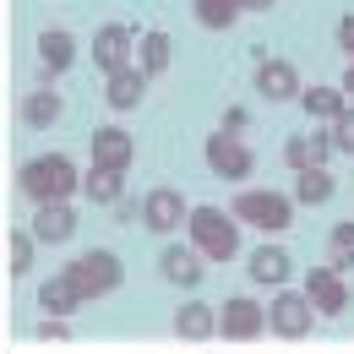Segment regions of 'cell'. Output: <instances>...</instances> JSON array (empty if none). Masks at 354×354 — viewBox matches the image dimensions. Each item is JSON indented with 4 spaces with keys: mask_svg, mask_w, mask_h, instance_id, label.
<instances>
[{
    "mask_svg": "<svg viewBox=\"0 0 354 354\" xmlns=\"http://www.w3.org/2000/svg\"><path fill=\"white\" fill-rule=\"evenodd\" d=\"M17 185H22V196H28L33 207H44V202H71L77 185H82V175H77V164H71L66 153H44V158H28V164H22Z\"/></svg>",
    "mask_w": 354,
    "mask_h": 354,
    "instance_id": "cell-1",
    "label": "cell"
},
{
    "mask_svg": "<svg viewBox=\"0 0 354 354\" xmlns=\"http://www.w3.org/2000/svg\"><path fill=\"white\" fill-rule=\"evenodd\" d=\"M191 251L202 257V262H229V257H240V223L229 218L223 207H191Z\"/></svg>",
    "mask_w": 354,
    "mask_h": 354,
    "instance_id": "cell-2",
    "label": "cell"
},
{
    "mask_svg": "<svg viewBox=\"0 0 354 354\" xmlns=\"http://www.w3.org/2000/svg\"><path fill=\"white\" fill-rule=\"evenodd\" d=\"M60 278L77 289V300L88 306V300H104V295H115L120 289V278H126V267H120V257L115 251H82L77 262L60 267Z\"/></svg>",
    "mask_w": 354,
    "mask_h": 354,
    "instance_id": "cell-3",
    "label": "cell"
},
{
    "mask_svg": "<svg viewBox=\"0 0 354 354\" xmlns=\"http://www.w3.org/2000/svg\"><path fill=\"white\" fill-rule=\"evenodd\" d=\"M229 218L234 223H251V229H262V234H278V229H289L295 223V202L283 196V191H240L234 196V207H229Z\"/></svg>",
    "mask_w": 354,
    "mask_h": 354,
    "instance_id": "cell-4",
    "label": "cell"
},
{
    "mask_svg": "<svg viewBox=\"0 0 354 354\" xmlns=\"http://www.w3.org/2000/svg\"><path fill=\"white\" fill-rule=\"evenodd\" d=\"M185 218H191V202L180 196L175 185L147 191V202H142V229H153V234H175V229H185Z\"/></svg>",
    "mask_w": 354,
    "mask_h": 354,
    "instance_id": "cell-5",
    "label": "cell"
},
{
    "mask_svg": "<svg viewBox=\"0 0 354 354\" xmlns=\"http://www.w3.org/2000/svg\"><path fill=\"white\" fill-rule=\"evenodd\" d=\"M207 164H213L218 180H251V169H257L251 147H245L234 131H213L207 136Z\"/></svg>",
    "mask_w": 354,
    "mask_h": 354,
    "instance_id": "cell-6",
    "label": "cell"
},
{
    "mask_svg": "<svg viewBox=\"0 0 354 354\" xmlns=\"http://www.w3.org/2000/svg\"><path fill=\"white\" fill-rule=\"evenodd\" d=\"M300 295H306V306L316 310V316H344V310H349V283H344L333 267H310Z\"/></svg>",
    "mask_w": 354,
    "mask_h": 354,
    "instance_id": "cell-7",
    "label": "cell"
},
{
    "mask_svg": "<svg viewBox=\"0 0 354 354\" xmlns=\"http://www.w3.org/2000/svg\"><path fill=\"white\" fill-rule=\"evenodd\" d=\"M267 327L278 333V338H306L310 327H316V310L306 306V295H295V289H283L272 306H267Z\"/></svg>",
    "mask_w": 354,
    "mask_h": 354,
    "instance_id": "cell-8",
    "label": "cell"
},
{
    "mask_svg": "<svg viewBox=\"0 0 354 354\" xmlns=\"http://www.w3.org/2000/svg\"><path fill=\"white\" fill-rule=\"evenodd\" d=\"M131 49H136V33L126 22H104L98 33H93V66H104V71H120V66H131Z\"/></svg>",
    "mask_w": 354,
    "mask_h": 354,
    "instance_id": "cell-9",
    "label": "cell"
},
{
    "mask_svg": "<svg viewBox=\"0 0 354 354\" xmlns=\"http://www.w3.org/2000/svg\"><path fill=\"white\" fill-rule=\"evenodd\" d=\"M213 316H218V333H223V338H257V333L267 327V310L257 306L251 295H234V300H223Z\"/></svg>",
    "mask_w": 354,
    "mask_h": 354,
    "instance_id": "cell-10",
    "label": "cell"
},
{
    "mask_svg": "<svg viewBox=\"0 0 354 354\" xmlns=\"http://www.w3.org/2000/svg\"><path fill=\"white\" fill-rule=\"evenodd\" d=\"M136 158L131 136L120 131V126H104V131H93V169H115V175H126Z\"/></svg>",
    "mask_w": 354,
    "mask_h": 354,
    "instance_id": "cell-11",
    "label": "cell"
},
{
    "mask_svg": "<svg viewBox=\"0 0 354 354\" xmlns=\"http://www.w3.org/2000/svg\"><path fill=\"white\" fill-rule=\"evenodd\" d=\"M257 93L272 104H289V98H300V71L289 60H257Z\"/></svg>",
    "mask_w": 354,
    "mask_h": 354,
    "instance_id": "cell-12",
    "label": "cell"
},
{
    "mask_svg": "<svg viewBox=\"0 0 354 354\" xmlns=\"http://www.w3.org/2000/svg\"><path fill=\"white\" fill-rule=\"evenodd\" d=\"M28 234L44 240V245L71 240V234H77V207H71V202H44V207L33 213V229H28Z\"/></svg>",
    "mask_w": 354,
    "mask_h": 354,
    "instance_id": "cell-13",
    "label": "cell"
},
{
    "mask_svg": "<svg viewBox=\"0 0 354 354\" xmlns=\"http://www.w3.org/2000/svg\"><path fill=\"white\" fill-rule=\"evenodd\" d=\"M283 158H289V169H327L333 142H327V131H300L283 142Z\"/></svg>",
    "mask_w": 354,
    "mask_h": 354,
    "instance_id": "cell-14",
    "label": "cell"
},
{
    "mask_svg": "<svg viewBox=\"0 0 354 354\" xmlns=\"http://www.w3.org/2000/svg\"><path fill=\"white\" fill-rule=\"evenodd\" d=\"M158 272L169 278V283H180V289H196L202 283V257L191 251V245H164V257H158Z\"/></svg>",
    "mask_w": 354,
    "mask_h": 354,
    "instance_id": "cell-15",
    "label": "cell"
},
{
    "mask_svg": "<svg viewBox=\"0 0 354 354\" xmlns=\"http://www.w3.org/2000/svg\"><path fill=\"white\" fill-rule=\"evenodd\" d=\"M245 272L257 278V283H289V272H295V262H289V251L283 245H257L251 251V262H245Z\"/></svg>",
    "mask_w": 354,
    "mask_h": 354,
    "instance_id": "cell-16",
    "label": "cell"
},
{
    "mask_svg": "<svg viewBox=\"0 0 354 354\" xmlns=\"http://www.w3.org/2000/svg\"><path fill=\"white\" fill-rule=\"evenodd\" d=\"M104 98H109V109H136V104L147 98V77H142L136 66H120V71H109Z\"/></svg>",
    "mask_w": 354,
    "mask_h": 354,
    "instance_id": "cell-17",
    "label": "cell"
},
{
    "mask_svg": "<svg viewBox=\"0 0 354 354\" xmlns=\"http://www.w3.org/2000/svg\"><path fill=\"white\" fill-rule=\"evenodd\" d=\"M71 60H77V39H71L66 28H44V33H39V66L55 77V71H66Z\"/></svg>",
    "mask_w": 354,
    "mask_h": 354,
    "instance_id": "cell-18",
    "label": "cell"
},
{
    "mask_svg": "<svg viewBox=\"0 0 354 354\" xmlns=\"http://www.w3.org/2000/svg\"><path fill=\"white\" fill-rule=\"evenodd\" d=\"M169 55H175V39L153 28V33L136 39V71L142 77H158V71H169Z\"/></svg>",
    "mask_w": 354,
    "mask_h": 354,
    "instance_id": "cell-19",
    "label": "cell"
},
{
    "mask_svg": "<svg viewBox=\"0 0 354 354\" xmlns=\"http://www.w3.org/2000/svg\"><path fill=\"white\" fill-rule=\"evenodd\" d=\"M22 120L33 126V131H44V126H55L60 120V93L49 88V82H39V88L22 98Z\"/></svg>",
    "mask_w": 354,
    "mask_h": 354,
    "instance_id": "cell-20",
    "label": "cell"
},
{
    "mask_svg": "<svg viewBox=\"0 0 354 354\" xmlns=\"http://www.w3.org/2000/svg\"><path fill=\"white\" fill-rule=\"evenodd\" d=\"M333 175L327 169H295V196L289 202H300V207H322V202H333Z\"/></svg>",
    "mask_w": 354,
    "mask_h": 354,
    "instance_id": "cell-21",
    "label": "cell"
},
{
    "mask_svg": "<svg viewBox=\"0 0 354 354\" xmlns=\"http://www.w3.org/2000/svg\"><path fill=\"white\" fill-rule=\"evenodd\" d=\"M175 333H180V338H213V333H218V316H213V306H202V300L180 306V310H175Z\"/></svg>",
    "mask_w": 354,
    "mask_h": 354,
    "instance_id": "cell-22",
    "label": "cell"
},
{
    "mask_svg": "<svg viewBox=\"0 0 354 354\" xmlns=\"http://www.w3.org/2000/svg\"><path fill=\"white\" fill-rule=\"evenodd\" d=\"M39 310H49V316H71V310H82V300H77V289L55 272V278H44V289H39Z\"/></svg>",
    "mask_w": 354,
    "mask_h": 354,
    "instance_id": "cell-23",
    "label": "cell"
},
{
    "mask_svg": "<svg viewBox=\"0 0 354 354\" xmlns=\"http://www.w3.org/2000/svg\"><path fill=\"white\" fill-rule=\"evenodd\" d=\"M300 98H306V115H316V120H338V115H344V104H349L338 88H306Z\"/></svg>",
    "mask_w": 354,
    "mask_h": 354,
    "instance_id": "cell-24",
    "label": "cell"
},
{
    "mask_svg": "<svg viewBox=\"0 0 354 354\" xmlns=\"http://www.w3.org/2000/svg\"><path fill=\"white\" fill-rule=\"evenodd\" d=\"M196 6V22L202 28H234V17H240V0H191Z\"/></svg>",
    "mask_w": 354,
    "mask_h": 354,
    "instance_id": "cell-25",
    "label": "cell"
},
{
    "mask_svg": "<svg viewBox=\"0 0 354 354\" xmlns=\"http://www.w3.org/2000/svg\"><path fill=\"white\" fill-rule=\"evenodd\" d=\"M77 191H88V202H120V175L115 169H88V180Z\"/></svg>",
    "mask_w": 354,
    "mask_h": 354,
    "instance_id": "cell-26",
    "label": "cell"
},
{
    "mask_svg": "<svg viewBox=\"0 0 354 354\" xmlns=\"http://www.w3.org/2000/svg\"><path fill=\"white\" fill-rule=\"evenodd\" d=\"M327 142H333V153H349L354 158V104H344L338 120H327Z\"/></svg>",
    "mask_w": 354,
    "mask_h": 354,
    "instance_id": "cell-27",
    "label": "cell"
},
{
    "mask_svg": "<svg viewBox=\"0 0 354 354\" xmlns=\"http://www.w3.org/2000/svg\"><path fill=\"white\" fill-rule=\"evenodd\" d=\"M11 272H33V234L28 229L11 234Z\"/></svg>",
    "mask_w": 354,
    "mask_h": 354,
    "instance_id": "cell-28",
    "label": "cell"
},
{
    "mask_svg": "<svg viewBox=\"0 0 354 354\" xmlns=\"http://www.w3.org/2000/svg\"><path fill=\"white\" fill-rule=\"evenodd\" d=\"M39 338L60 344V338H66V322H60V316H44V322H39Z\"/></svg>",
    "mask_w": 354,
    "mask_h": 354,
    "instance_id": "cell-29",
    "label": "cell"
},
{
    "mask_svg": "<svg viewBox=\"0 0 354 354\" xmlns=\"http://www.w3.org/2000/svg\"><path fill=\"white\" fill-rule=\"evenodd\" d=\"M338 49L354 60V17H344V22H338Z\"/></svg>",
    "mask_w": 354,
    "mask_h": 354,
    "instance_id": "cell-30",
    "label": "cell"
},
{
    "mask_svg": "<svg viewBox=\"0 0 354 354\" xmlns=\"http://www.w3.org/2000/svg\"><path fill=\"white\" fill-rule=\"evenodd\" d=\"M333 251H354V223H338V229H333Z\"/></svg>",
    "mask_w": 354,
    "mask_h": 354,
    "instance_id": "cell-31",
    "label": "cell"
},
{
    "mask_svg": "<svg viewBox=\"0 0 354 354\" xmlns=\"http://www.w3.org/2000/svg\"><path fill=\"white\" fill-rule=\"evenodd\" d=\"M338 93H344V98H354V60H349V77H344V88H338Z\"/></svg>",
    "mask_w": 354,
    "mask_h": 354,
    "instance_id": "cell-32",
    "label": "cell"
},
{
    "mask_svg": "<svg viewBox=\"0 0 354 354\" xmlns=\"http://www.w3.org/2000/svg\"><path fill=\"white\" fill-rule=\"evenodd\" d=\"M272 0H240V11H267Z\"/></svg>",
    "mask_w": 354,
    "mask_h": 354,
    "instance_id": "cell-33",
    "label": "cell"
}]
</instances>
